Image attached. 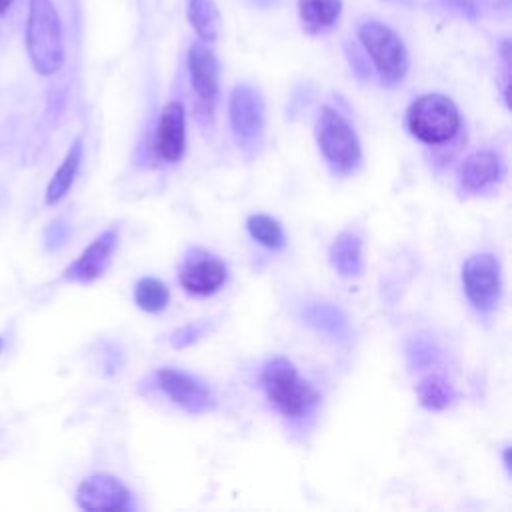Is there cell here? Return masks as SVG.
<instances>
[{"mask_svg": "<svg viewBox=\"0 0 512 512\" xmlns=\"http://www.w3.org/2000/svg\"><path fill=\"white\" fill-rule=\"evenodd\" d=\"M316 142L334 174H352L362 162V146L356 130L330 106H322L316 118Z\"/></svg>", "mask_w": 512, "mask_h": 512, "instance_id": "3", "label": "cell"}, {"mask_svg": "<svg viewBox=\"0 0 512 512\" xmlns=\"http://www.w3.org/2000/svg\"><path fill=\"white\" fill-rule=\"evenodd\" d=\"M158 388L184 412L206 414L216 408V396L212 388L198 376L178 368H162L156 372Z\"/></svg>", "mask_w": 512, "mask_h": 512, "instance_id": "8", "label": "cell"}, {"mask_svg": "<svg viewBox=\"0 0 512 512\" xmlns=\"http://www.w3.org/2000/svg\"><path fill=\"white\" fill-rule=\"evenodd\" d=\"M248 234L268 250H282L286 246V234L282 224L268 214H252L246 218Z\"/></svg>", "mask_w": 512, "mask_h": 512, "instance_id": "21", "label": "cell"}, {"mask_svg": "<svg viewBox=\"0 0 512 512\" xmlns=\"http://www.w3.org/2000/svg\"><path fill=\"white\" fill-rule=\"evenodd\" d=\"M82 154H84V144H82V138H76L74 144L70 146L68 154L64 156L62 164L58 166V170L54 172V176L50 178L48 186H46V204H56L60 202L70 186L74 184V178L78 174V168H80V162H82Z\"/></svg>", "mask_w": 512, "mask_h": 512, "instance_id": "18", "label": "cell"}, {"mask_svg": "<svg viewBox=\"0 0 512 512\" xmlns=\"http://www.w3.org/2000/svg\"><path fill=\"white\" fill-rule=\"evenodd\" d=\"M504 174L502 158L494 150H476L460 166L458 184L466 192H480L496 184Z\"/></svg>", "mask_w": 512, "mask_h": 512, "instance_id": "14", "label": "cell"}, {"mask_svg": "<svg viewBox=\"0 0 512 512\" xmlns=\"http://www.w3.org/2000/svg\"><path fill=\"white\" fill-rule=\"evenodd\" d=\"M228 118L232 134L242 148H256L262 142L266 126V106L258 88L252 84H236L230 94Z\"/></svg>", "mask_w": 512, "mask_h": 512, "instance_id": "7", "label": "cell"}, {"mask_svg": "<svg viewBox=\"0 0 512 512\" xmlns=\"http://www.w3.org/2000/svg\"><path fill=\"white\" fill-rule=\"evenodd\" d=\"M186 16L200 40L214 42L218 38L222 18L214 0H186Z\"/></svg>", "mask_w": 512, "mask_h": 512, "instance_id": "19", "label": "cell"}, {"mask_svg": "<svg viewBox=\"0 0 512 512\" xmlns=\"http://www.w3.org/2000/svg\"><path fill=\"white\" fill-rule=\"evenodd\" d=\"M406 356L412 368H426L438 360V348L426 338H412L406 346Z\"/></svg>", "mask_w": 512, "mask_h": 512, "instance_id": "23", "label": "cell"}, {"mask_svg": "<svg viewBox=\"0 0 512 512\" xmlns=\"http://www.w3.org/2000/svg\"><path fill=\"white\" fill-rule=\"evenodd\" d=\"M358 40L368 52L382 86L390 88L404 80L408 72V50L390 26L378 20H366L358 26Z\"/></svg>", "mask_w": 512, "mask_h": 512, "instance_id": "5", "label": "cell"}, {"mask_svg": "<svg viewBox=\"0 0 512 512\" xmlns=\"http://www.w3.org/2000/svg\"><path fill=\"white\" fill-rule=\"evenodd\" d=\"M12 2H14V0H0V14H4V12L12 6Z\"/></svg>", "mask_w": 512, "mask_h": 512, "instance_id": "25", "label": "cell"}, {"mask_svg": "<svg viewBox=\"0 0 512 512\" xmlns=\"http://www.w3.org/2000/svg\"><path fill=\"white\" fill-rule=\"evenodd\" d=\"M328 260L332 268L344 276L354 278L362 274L364 262H362V240L356 232L344 230L340 232L328 250Z\"/></svg>", "mask_w": 512, "mask_h": 512, "instance_id": "16", "label": "cell"}, {"mask_svg": "<svg viewBox=\"0 0 512 512\" xmlns=\"http://www.w3.org/2000/svg\"><path fill=\"white\" fill-rule=\"evenodd\" d=\"M342 12V0H298V14L308 34L330 30Z\"/></svg>", "mask_w": 512, "mask_h": 512, "instance_id": "17", "label": "cell"}, {"mask_svg": "<svg viewBox=\"0 0 512 512\" xmlns=\"http://www.w3.org/2000/svg\"><path fill=\"white\" fill-rule=\"evenodd\" d=\"M134 302L140 310L148 314H158L166 310L170 302V290L162 280L154 276H144L134 286Z\"/></svg>", "mask_w": 512, "mask_h": 512, "instance_id": "22", "label": "cell"}, {"mask_svg": "<svg viewBox=\"0 0 512 512\" xmlns=\"http://www.w3.org/2000/svg\"><path fill=\"white\" fill-rule=\"evenodd\" d=\"M118 246V230L108 228L96 240H92L86 250L64 270L62 278L76 284H88L98 280L110 266L112 256Z\"/></svg>", "mask_w": 512, "mask_h": 512, "instance_id": "12", "label": "cell"}, {"mask_svg": "<svg viewBox=\"0 0 512 512\" xmlns=\"http://www.w3.org/2000/svg\"><path fill=\"white\" fill-rule=\"evenodd\" d=\"M152 150L164 164H178L182 160L186 150V110L180 102L172 100L162 108Z\"/></svg>", "mask_w": 512, "mask_h": 512, "instance_id": "11", "label": "cell"}, {"mask_svg": "<svg viewBox=\"0 0 512 512\" xmlns=\"http://www.w3.org/2000/svg\"><path fill=\"white\" fill-rule=\"evenodd\" d=\"M462 286L478 314H490L502 296V268L494 254L480 252L462 264Z\"/></svg>", "mask_w": 512, "mask_h": 512, "instance_id": "6", "label": "cell"}, {"mask_svg": "<svg viewBox=\"0 0 512 512\" xmlns=\"http://www.w3.org/2000/svg\"><path fill=\"white\" fill-rule=\"evenodd\" d=\"M188 74L194 92L204 102H214L218 96V60L204 40L194 42L188 50Z\"/></svg>", "mask_w": 512, "mask_h": 512, "instance_id": "13", "label": "cell"}, {"mask_svg": "<svg viewBox=\"0 0 512 512\" xmlns=\"http://www.w3.org/2000/svg\"><path fill=\"white\" fill-rule=\"evenodd\" d=\"M178 278L188 294L206 298L216 294L226 284L228 266L216 254L204 248H192L180 266Z\"/></svg>", "mask_w": 512, "mask_h": 512, "instance_id": "9", "label": "cell"}, {"mask_svg": "<svg viewBox=\"0 0 512 512\" xmlns=\"http://www.w3.org/2000/svg\"><path fill=\"white\" fill-rule=\"evenodd\" d=\"M406 128L424 144L448 142L460 128L458 106L444 94H422L406 110Z\"/></svg>", "mask_w": 512, "mask_h": 512, "instance_id": "4", "label": "cell"}, {"mask_svg": "<svg viewBox=\"0 0 512 512\" xmlns=\"http://www.w3.org/2000/svg\"><path fill=\"white\" fill-rule=\"evenodd\" d=\"M26 50L40 76L56 74L64 64L62 22L52 0H30L26 18Z\"/></svg>", "mask_w": 512, "mask_h": 512, "instance_id": "2", "label": "cell"}, {"mask_svg": "<svg viewBox=\"0 0 512 512\" xmlns=\"http://www.w3.org/2000/svg\"><path fill=\"white\" fill-rule=\"evenodd\" d=\"M418 400L428 410H446L456 400L454 386L440 374H426L416 384Z\"/></svg>", "mask_w": 512, "mask_h": 512, "instance_id": "20", "label": "cell"}, {"mask_svg": "<svg viewBox=\"0 0 512 512\" xmlns=\"http://www.w3.org/2000/svg\"><path fill=\"white\" fill-rule=\"evenodd\" d=\"M208 330L206 322H194V324H186L182 328H178L172 336H170V344L176 348H186L192 342H196L198 338L204 336V332Z\"/></svg>", "mask_w": 512, "mask_h": 512, "instance_id": "24", "label": "cell"}, {"mask_svg": "<svg viewBox=\"0 0 512 512\" xmlns=\"http://www.w3.org/2000/svg\"><path fill=\"white\" fill-rule=\"evenodd\" d=\"M304 324L312 330L326 334L334 340H346L350 336V322L346 312L330 302H310L300 310Z\"/></svg>", "mask_w": 512, "mask_h": 512, "instance_id": "15", "label": "cell"}, {"mask_svg": "<svg viewBox=\"0 0 512 512\" xmlns=\"http://www.w3.org/2000/svg\"><path fill=\"white\" fill-rule=\"evenodd\" d=\"M76 504L82 510H134L132 492L112 474L96 472L86 476L76 488Z\"/></svg>", "mask_w": 512, "mask_h": 512, "instance_id": "10", "label": "cell"}, {"mask_svg": "<svg viewBox=\"0 0 512 512\" xmlns=\"http://www.w3.org/2000/svg\"><path fill=\"white\" fill-rule=\"evenodd\" d=\"M260 386L276 410L290 420L312 414L320 404L318 390L304 380L296 366L284 356H276L264 364L260 372Z\"/></svg>", "mask_w": 512, "mask_h": 512, "instance_id": "1", "label": "cell"}]
</instances>
